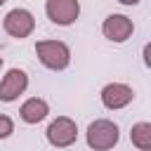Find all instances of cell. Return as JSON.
Instances as JSON below:
<instances>
[{
  "instance_id": "52a82bcc",
  "label": "cell",
  "mask_w": 151,
  "mask_h": 151,
  "mask_svg": "<svg viewBox=\"0 0 151 151\" xmlns=\"http://www.w3.org/2000/svg\"><path fill=\"white\" fill-rule=\"evenodd\" d=\"M101 33L111 42H125L134 33V24L125 14H109L104 19V24H101Z\"/></svg>"
},
{
  "instance_id": "7a4b0ae2",
  "label": "cell",
  "mask_w": 151,
  "mask_h": 151,
  "mask_svg": "<svg viewBox=\"0 0 151 151\" xmlns=\"http://www.w3.org/2000/svg\"><path fill=\"white\" fill-rule=\"evenodd\" d=\"M118 137H120V130L109 118H97L87 127V146L94 149V151H109V149H113L118 144Z\"/></svg>"
},
{
  "instance_id": "ba28073f",
  "label": "cell",
  "mask_w": 151,
  "mask_h": 151,
  "mask_svg": "<svg viewBox=\"0 0 151 151\" xmlns=\"http://www.w3.org/2000/svg\"><path fill=\"white\" fill-rule=\"evenodd\" d=\"M132 99H134V90L125 83H109L101 87V104L111 111L125 109Z\"/></svg>"
},
{
  "instance_id": "4fadbf2b",
  "label": "cell",
  "mask_w": 151,
  "mask_h": 151,
  "mask_svg": "<svg viewBox=\"0 0 151 151\" xmlns=\"http://www.w3.org/2000/svg\"><path fill=\"white\" fill-rule=\"evenodd\" d=\"M118 2H120V5H127V7H132V5H137L139 0H118Z\"/></svg>"
},
{
  "instance_id": "6da1fadb",
  "label": "cell",
  "mask_w": 151,
  "mask_h": 151,
  "mask_svg": "<svg viewBox=\"0 0 151 151\" xmlns=\"http://www.w3.org/2000/svg\"><path fill=\"white\" fill-rule=\"evenodd\" d=\"M35 54L42 66L50 71H64L71 64V47L61 40H40L35 42Z\"/></svg>"
},
{
  "instance_id": "8fae6325",
  "label": "cell",
  "mask_w": 151,
  "mask_h": 151,
  "mask_svg": "<svg viewBox=\"0 0 151 151\" xmlns=\"http://www.w3.org/2000/svg\"><path fill=\"white\" fill-rule=\"evenodd\" d=\"M12 132H14V123H12V118L5 116V113H0V139H7Z\"/></svg>"
},
{
  "instance_id": "3957f363",
  "label": "cell",
  "mask_w": 151,
  "mask_h": 151,
  "mask_svg": "<svg viewBox=\"0 0 151 151\" xmlns=\"http://www.w3.org/2000/svg\"><path fill=\"white\" fill-rule=\"evenodd\" d=\"M47 142L52 144V146H57V149H66V146H71V144H76V139H78V125H76V120H71L68 116H59V118H54L50 125H47Z\"/></svg>"
},
{
  "instance_id": "277c9868",
  "label": "cell",
  "mask_w": 151,
  "mask_h": 151,
  "mask_svg": "<svg viewBox=\"0 0 151 151\" xmlns=\"http://www.w3.org/2000/svg\"><path fill=\"white\" fill-rule=\"evenodd\" d=\"M2 28H5L7 35H12V38H17V40H24V38H28V35L33 33L35 19H33V14H31L28 9L17 7V9H9V12L5 14Z\"/></svg>"
},
{
  "instance_id": "9c48e42d",
  "label": "cell",
  "mask_w": 151,
  "mask_h": 151,
  "mask_svg": "<svg viewBox=\"0 0 151 151\" xmlns=\"http://www.w3.org/2000/svg\"><path fill=\"white\" fill-rule=\"evenodd\" d=\"M47 113H50V104H47L45 99H40V97H31V99H26V101L21 104V109H19L21 120L28 123V125H35V123L45 120Z\"/></svg>"
},
{
  "instance_id": "8992f818",
  "label": "cell",
  "mask_w": 151,
  "mask_h": 151,
  "mask_svg": "<svg viewBox=\"0 0 151 151\" xmlns=\"http://www.w3.org/2000/svg\"><path fill=\"white\" fill-rule=\"evenodd\" d=\"M28 87V76L21 68H9L0 80V101H14Z\"/></svg>"
},
{
  "instance_id": "30bf717a",
  "label": "cell",
  "mask_w": 151,
  "mask_h": 151,
  "mask_svg": "<svg viewBox=\"0 0 151 151\" xmlns=\"http://www.w3.org/2000/svg\"><path fill=\"white\" fill-rule=\"evenodd\" d=\"M130 142L139 151H151V123H134L130 130Z\"/></svg>"
},
{
  "instance_id": "7c38bea8",
  "label": "cell",
  "mask_w": 151,
  "mask_h": 151,
  "mask_svg": "<svg viewBox=\"0 0 151 151\" xmlns=\"http://www.w3.org/2000/svg\"><path fill=\"white\" fill-rule=\"evenodd\" d=\"M142 57H144V64H146V68H151V42H146V45H144V50H142Z\"/></svg>"
},
{
  "instance_id": "9a60e30c",
  "label": "cell",
  "mask_w": 151,
  "mask_h": 151,
  "mask_svg": "<svg viewBox=\"0 0 151 151\" xmlns=\"http://www.w3.org/2000/svg\"><path fill=\"white\" fill-rule=\"evenodd\" d=\"M0 68H2V57H0Z\"/></svg>"
},
{
  "instance_id": "5b68a950",
  "label": "cell",
  "mask_w": 151,
  "mask_h": 151,
  "mask_svg": "<svg viewBox=\"0 0 151 151\" xmlns=\"http://www.w3.org/2000/svg\"><path fill=\"white\" fill-rule=\"evenodd\" d=\"M45 14L57 26H71L80 14V2L78 0H47Z\"/></svg>"
},
{
  "instance_id": "5bb4252c",
  "label": "cell",
  "mask_w": 151,
  "mask_h": 151,
  "mask_svg": "<svg viewBox=\"0 0 151 151\" xmlns=\"http://www.w3.org/2000/svg\"><path fill=\"white\" fill-rule=\"evenodd\" d=\"M5 2H7V0H0V5H5Z\"/></svg>"
}]
</instances>
